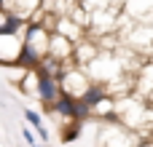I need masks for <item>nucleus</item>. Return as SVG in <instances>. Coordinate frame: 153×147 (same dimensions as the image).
I'll return each instance as SVG.
<instances>
[{"mask_svg": "<svg viewBox=\"0 0 153 147\" xmlns=\"http://www.w3.org/2000/svg\"><path fill=\"white\" fill-rule=\"evenodd\" d=\"M54 32H59V35H65V37H70L73 43H81L83 40V32L86 29H81L67 13H62V16H56V21H54Z\"/></svg>", "mask_w": 153, "mask_h": 147, "instance_id": "9d476101", "label": "nucleus"}, {"mask_svg": "<svg viewBox=\"0 0 153 147\" xmlns=\"http://www.w3.org/2000/svg\"><path fill=\"white\" fill-rule=\"evenodd\" d=\"M89 118H94L91 107H89L83 99H78V102H75V112H73V121H78V123H86Z\"/></svg>", "mask_w": 153, "mask_h": 147, "instance_id": "2eb2a0df", "label": "nucleus"}, {"mask_svg": "<svg viewBox=\"0 0 153 147\" xmlns=\"http://www.w3.org/2000/svg\"><path fill=\"white\" fill-rule=\"evenodd\" d=\"M148 104H153V96H151V99H148Z\"/></svg>", "mask_w": 153, "mask_h": 147, "instance_id": "a211bd4d", "label": "nucleus"}, {"mask_svg": "<svg viewBox=\"0 0 153 147\" xmlns=\"http://www.w3.org/2000/svg\"><path fill=\"white\" fill-rule=\"evenodd\" d=\"M100 142H102V147H137V145H140L132 129H118V126H108V129H102Z\"/></svg>", "mask_w": 153, "mask_h": 147, "instance_id": "20e7f679", "label": "nucleus"}, {"mask_svg": "<svg viewBox=\"0 0 153 147\" xmlns=\"http://www.w3.org/2000/svg\"><path fill=\"white\" fill-rule=\"evenodd\" d=\"M3 8H5V0H0V11H3Z\"/></svg>", "mask_w": 153, "mask_h": 147, "instance_id": "f3484780", "label": "nucleus"}, {"mask_svg": "<svg viewBox=\"0 0 153 147\" xmlns=\"http://www.w3.org/2000/svg\"><path fill=\"white\" fill-rule=\"evenodd\" d=\"M43 59H46V56H40V54H38L32 46H27V43H24V46H22V54H19V62H16V64H19L22 70H38Z\"/></svg>", "mask_w": 153, "mask_h": 147, "instance_id": "f8f14e48", "label": "nucleus"}, {"mask_svg": "<svg viewBox=\"0 0 153 147\" xmlns=\"http://www.w3.org/2000/svg\"><path fill=\"white\" fill-rule=\"evenodd\" d=\"M81 129H83V123H78V121H70L67 126H62V145L75 142V139L81 137Z\"/></svg>", "mask_w": 153, "mask_h": 147, "instance_id": "4468645a", "label": "nucleus"}, {"mask_svg": "<svg viewBox=\"0 0 153 147\" xmlns=\"http://www.w3.org/2000/svg\"><path fill=\"white\" fill-rule=\"evenodd\" d=\"M75 96H70V94H62L51 107H46V112H51V115H59V118H65V121H73V112H75Z\"/></svg>", "mask_w": 153, "mask_h": 147, "instance_id": "9b49d317", "label": "nucleus"}, {"mask_svg": "<svg viewBox=\"0 0 153 147\" xmlns=\"http://www.w3.org/2000/svg\"><path fill=\"white\" fill-rule=\"evenodd\" d=\"M105 96H110V94H108V86H105V83H94V80H91V83H89V88L83 91V96H81V99H83L89 107H97Z\"/></svg>", "mask_w": 153, "mask_h": 147, "instance_id": "ddd939ff", "label": "nucleus"}, {"mask_svg": "<svg viewBox=\"0 0 153 147\" xmlns=\"http://www.w3.org/2000/svg\"><path fill=\"white\" fill-rule=\"evenodd\" d=\"M100 54H102V48H100L97 43H91V40H81V43H75L73 62H75L78 67H86V64H91Z\"/></svg>", "mask_w": 153, "mask_h": 147, "instance_id": "1a4fd4ad", "label": "nucleus"}, {"mask_svg": "<svg viewBox=\"0 0 153 147\" xmlns=\"http://www.w3.org/2000/svg\"><path fill=\"white\" fill-rule=\"evenodd\" d=\"M124 19L137 24L153 21V0H124Z\"/></svg>", "mask_w": 153, "mask_h": 147, "instance_id": "39448f33", "label": "nucleus"}, {"mask_svg": "<svg viewBox=\"0 0 153 147\" xmlns=\"http://www.w3.org/2000/svg\"><path fill=\"white\" fill-rule=\"evenodd\" d=\"M134 94L140 99H145V102L153 96V62H148V64L140 67L137 80H134Z\"/></svg>", "mask_w": 153, "mask_h": 147, "instance_id": "6e6552de", "label": "nucleus"}, {"mask_svg": "<svg viewBox=\"0 0 153 147\" xmlns=\"http://www.w3.org/2000/svg\"><path fill=\"white\" fill-rule=\"evenodd\" d=\"M35 147H40V145H35Z\"/></svg>", "mask_w": 153, "mask_h": 147, "instance_id": "6ab92c4d", "label": "nucleus"}, {"mask_svg": "<svg viewBox=\"0 0 153 147\" xmlns=\"http://www.w3.org/2000/svg\"><path fill=\"white\" fill-rule=\"evenodd\" d=\"M32 131H35V129H22V137H24V142H27L30 147L38 145V139H35V134H32Z\"/></svg>", "mask_w": 153, "mask_h": 147, "instance_id": "dca6fc26", "label": "nucleus"}, {"mask_svg": "<svg viewBox=\"0 0 153 147\" xmlns=\"http://www.w3.org/2000/svg\"><path fill=\"white\" fill-rule=\"evenodd\" d=\"M62 96V83L54 75H38V99L43 102V107H51L56 99Z\"/></svg>", "mask_w": 153, "mask_h": 147, "instance_id": "423d86ee", "label": "nucleus"}, {"mask_svg": "<svg viewBox=\"0 0 153 147\" xmlns=\"http://www.w3.org/2000/svg\"><path fill=\"white\" fill-rule=\"evenodd\" d=\"M22 46H24V35H11L0 29V67H13L19 62Z\"/></svg>", "mask_w": 153, "mask_h": 147, "instance_id": "f03ea898", "label": "nucleus"}, {"mask_svg": "<svg viewBox=\"0 0 153 147\" xmlns=\"http://www.w3.org/2000/svg\"><path fill=\"white\" fill-rule=\"evenodd\" d=\"M126 62H121V59H116V56H110V54H100L91 64H86L83 70H86V75L94 80V83H113L116 78H124V72H126V67H124Z\"/></svg>", "mask_w": 153, "mask_h": 147, "instance_id": "f257e3e1", "label": "nucleus"}, {"mask_svg": "<svg viewBox=\"0 0 153 147\" xmlns=\"http://www.w3.org/2000/svg\"><path fill=\"white\" fill-rule=\"evenodd\" d=\"M75 54V43L59 32H51V46H48V56H54L56 62H73Z\"/></svg>", "mask_w": 153, "mask_h": 147, "instance_id": "0eeeda50", "label": "nucleus"}, {"mask_svg": "<svg viewBox=\"0 0 153 147\" xmlns=\"http://www.w3.org/2000/svg\"><path fill=\"white\" fill-rule=\"evenodd\" d=\"M24 43L32 46L40 56H48V46H51V29L46 24H38V21H30L27 29H24Z\"/></svg>", "mask_w": 153, "mask_h": 147, "instance_id": "7ed1b4c3", "label": "nucleus"}]
</instances>
